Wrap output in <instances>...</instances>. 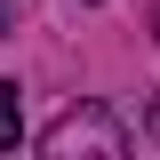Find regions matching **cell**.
<instances>
[{
  "mask_svg": "<svg viewBox=\"0 0 160 160\" xmlns=\"http://www.w3.org/2000/svg\"><path fill=\"white\" fill-rule=\"evenodd\" d=\"M48 160H72V152H96V160H128V128H120L104 104H72V112L40 136Z\"/></svg>",
  "mask_w": 160,
  "mask_h": 160,
  "instance_id": "obj_1",
  "label": "cell"
},
{
  "mask_svg": "<svg viewBox=\"0 0 160 160\" xmlns=\"http://www.w3.org/2000/svg\"><path fill=\"white\" fill-rule=\"evenodd\" d=\"M24 144V96H16V80H0V152H16Z\"/></svg>",
  "mask_w": 160,
  "mask_h": 160,
  "instance_id": "obj_2",
  "label": "cell"
},
{
  "mask_svg": "<svg viewBox=\"0 0 160 160\" xmlns=\"http://www.w3.org/2000/svg\"><path fill=\"white\" fill-rule=\"evenodd\" d=\"M152 32H160V8H152Z\"/></svg>",
  "mask_w": 160,
  "mask_h": 160,
  "instance_id": "obj_3",
  "label": "cell"
}]
</instances>
